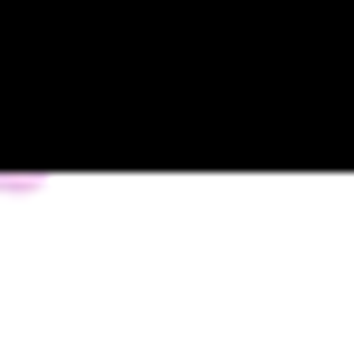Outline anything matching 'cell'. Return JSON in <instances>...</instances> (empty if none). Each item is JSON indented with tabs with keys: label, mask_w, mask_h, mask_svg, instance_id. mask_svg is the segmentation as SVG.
I'll return each mask as SVG.
<instances>
[]
</instances>
